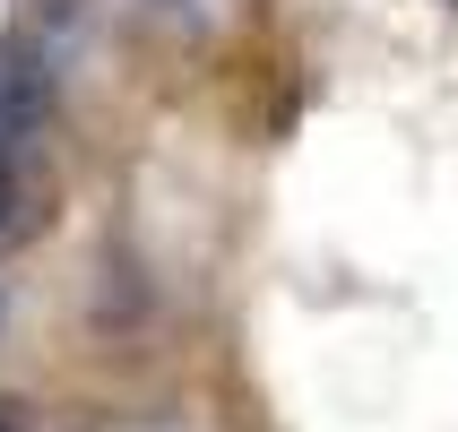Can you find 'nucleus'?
I'll list each match as a JSON object with an SVG mask.
<instances>
[{"mask_svg":"<svg viewBox=\"0 0 458 432\" xmlns=\"http://www.w3.org/2000/svg\"><path fill=\"white\" fill-rule=\"evenodd\" d=\"M26 233V191L9 182V165H0V242H18Z\"/></svg>","mask_w":458,"mask_h":432,"instance_id":"nucleus-1","label":"nucleus"},{"mask_svg":"<svg viewBox=\"0 0 458 432\" xmlns=\"http://www.w3.org/2000/svg\"><path fill=\"white\" fill-rule=\"evenodd\" d=\"M0 432H18V415H9V407H0Z\"/></svg>","mask_w":458,"mask_h":432,"instance_id":"nucleus-2","label":"nucleus"},{"mask_svg":"<svg viewBox=\"0 0 458 432\" xmlns=\"http://www.w3.org/2000/svg\"><path fill=\"white\" fill-rule=\"evenodd\" d=\"M165 9H182V0H165Z\"/></svg>","mask_w":458,"mask_h":432,"instance_id":"nucleus-3","label":"nucleus"},{"mask_svg":"<svg viewBox=\"0 0 458 432\" xmlns=\"http://www.w3.org/2000/svg\"><path fill=\"white\" fill-rule=\"evenodd\" d=\"M450 9H458V0H450Z\"/></svg>","mask_w":458,"mask_h":432,"instance_id":"nucleus-4","label":"nucleus"}]
</instances>
